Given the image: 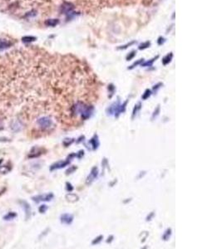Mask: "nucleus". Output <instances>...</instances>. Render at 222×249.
<instances>
[{"label":"nucleus","instance_id":"f257e3e1","mask_svg":"<svg viewBox=\"0 0 222 249\" xmlns=\"http://www.w3.org/2000/svg\"><path fill=\"white\" fill-rule=\"evenodd\" d=\"M37 124L41 130L47 131L53 126V121L48 115H44V116H42L38 120H37Z\"/></svg>","mask_w":222,"mask_h":249},{"label":"nucleus","instance_id":"f03ea898","mask_svg":"<svg viewBox=\"0 0 222 249\" xmlns=\"http://www.w3.org/2000/svg\"><path fill=\"white\" fill-rule=\"evenodd\" d=\"M73 5L70 3H65L62 6V12L67 17V19H71L75 14H73Z\"/></svg>","mask_w":222,"mask_h":249},{"label":"nucleus","instance_id":"7ed1b4c3","mask_svg":"<svg viewBox=\"0 0 222 249\" xmlns=\"http://www.w3.org/2000/svg\"><path fill=\"white\" fill-rule=\"evenodd\" d=\"M53 198V194H46L33 197V201H35L36 203H39L42 202V201H50Z\"/></svg>","mask_w":222,"mask_h":249},{"label":"nucleus","instance_id":"20e7f679","mask_svg":"<svg viewBox=\"0 0 222 249\" xmlns=\"http://www.w3.org/2000/svg\"><path fill=\"white\" fill-rule=\"evenodd\" d=\"M68 164H69L68 160H67V161H60V162L55 163L54 165H53L51 166L50 170H58V169H62L63 168V167H65V166L68 165Z\"/></svg>","mask_w":222,"mask_h":249},{"label":"nucleus","instance_id":"39448f33","mask_svg":"<svg viewBox=\"0 0 222 249\" xmlns=\"http://www.w3.org/2000/svg\"><path fill=\"white\" fill-rule=\"evenodd\" d=\"M72 219H73L72 215L68 214V213L62 215L61 217V222L63 223H65V224H70L72 222Z\"/></svg>","mask_w":222,"mask_h":249},{"label":"nucleus","instance_id":"423d86ee","mask_svg":"<svg viewBox=\"0 0 222 249\" xmlns=\"http://www.w3.org/2000/svg\"><path fill=\"white\" fill-rule=\"evenodd\" d=\"M20 204H22V207L24 208L25 213H26V218H28L31 213V208L29 206V204L25 201H20Z\"/></svg>","mask_w":222,"mask_h":249},{"label":"nucleus","instance_id":"0eeeda50","mask_svg":"<svg viewBox=\"0 0 222 249\" xmlns=\"http://www.w3.org/2000/svg\"><path fill=\"white\" fill-rule=\"evenodd\" d=\"M12 46V42L7 40L1 39L0 40V51H3L4 49H7L8 47H10Z\"/></svg>","mask_w":222,"mask_h":249},{"label":"nucleus","instance_id":"6e6552de","mask_svg":"<svg viewBox=\"0 0 222 249\" xmlns=\"http://www.w3.org/2000/svg\"><path fill=\"white\" fill-rule=\"evenodd\" d=\"M59 24V20L58 19H48L45 22V24L48 27H55Z\"/></svg>","mask_w":222,"mask_h":249},{"label":"nucleus","instance_id":"1a4fd4ad","mask_svg":"<svg viewBox=\"0 0 222 249\" xmlns=\"http://www.w3.org/2000/svg\"><path fill=\"white\" fill-rule=\"evenodd\" d=\"M16 217H17L16 213L9 212L8 213H7L4 217H3V219H4V220H7V221L13 220V218H15Z\"/></svg>","mask_w":222,"mask_h":249},{"label":"nucleus","instance_id":"9d476101","mask_svg":"<svg viewBox=\"0 0 222 249\" xmlns=\"http://www.w3.org/2000/svg\"><path fill=\"white\" fill-rule=\"evenodd\" d=\"M172 57H173L172 53H170L169 54H167V55L162 59V63H163V65H167V64H169V63L171 62V61H172Z\"/></svg>","mask_w":222,"mask_h":249},{"label":"nucleus","instance_id":"9b49d317","mask_svg":"<svg viewBox=\"0 0 222 249\" xmlns=\"http://www.w3.org/2000/svg\"><path fill=\"white\" fill-rule=\"evenodd\" d=\"M97 175H98V169L94 167V168L93 169L92 172H91L90 176H88L87 180H89V179H90V181H93V179H95V178L97 177Z\"/></svg>","mask_w":222,"mask_h":249},{"label":"nucleus","instance_id":"f8f14e48","mask_svg":"<svg viewBox=\"0 0 222 249\" xmlns=\"http://www.w3.org/2000/svg\"><path fill=\"white\" fill-rule=\"evenodd\" d=\"M159 58V56H156V57H155L154 58H152L151 61H147V62H146L145 63H141V67H151L152 66V64H153V62H155V61L157 59V58Z\"/></svg>","mask_w":222,"mask_h":249},{"label":"nucleus","instance_id":"ddd939ff","mask_svg":"<svg viewBox=\"0 0 222 249\" xmlns=\"http://www.w3.org/2000/svg\"><path fill=\"white\" fill-rule=\"evenodd\" d=\"M36 39L37 38L35 37H33V36H26V37H24L22 38V41L24 42H34Z\"/></svg>","mask_w":222,"mask_h":249},{"label":"nucleus","instance_id":"4468645a","mask_svg":"<svg viewBox=\"0 0 222 249\" xmlns=\"http://www.w3.org/2000/svg\"><path fill=\"white\" fill-rule=\"evenodd\" d=\"M150 45H151V42H143V43L140 44V46H139V49H140V50L146 49V48H147V47H150Z\"/></svg>","mask_w":222,"mask_h":249},{"label":"nucleus","instance_id":"2eb2a0df","mask_svg":"<svg viewBox=\"0 0 222 249\" xmlns=\"http://www.w3.org/2000/svg\"><path fill=\"white\" fill-rule=\"evenodd\" d=\"M151 90L147 89V90H146V92H145V93H144V95H143V96H142V99H143V100L147 99L148 97H150V96H151Z\"/></svg>","mask_w":222,"mask_h":249},{"label":"nucleus","instance_id":"dca6fc26","mask_svg":"<svg viewBox=\"0 0 222 249\" xmlns=\"http://www.w3.org/2000/svg\"><path fill=\"white\" fill-rule=\"evenodd\" d=\"M135 41H132V42H129V43H127V44L124 45V46H121V47H118V49L121 50V49H126V48H127L128 47H130V46H132V45H133L134 43H135Z\"/></svg>","mask_w":222,"mask_h":249},{"label":"nucleus","instance_id":"f3484780","mask_svg":"<svg viewBox=\"0 0 222 249\" xmlns=\"http://www.w3.org/2000/svg\"><path fill=\"white\" fill-rule=\"evenodd\" d=\"M142 62H143V59H140V60H138L137 62H136L133 63V64H132V65L128 69H133L134 67H137V66L139 65V64H141Z\"/></svg>","mask_w":222,"mask_h":249},{"label":"nucleus","instance_id":"a211bd4d","mask_svg":"<svg viewBox=\"0 0 222 249\" xmlns=\"http://www.w3.org/2000/svg\"><path fill=\"white\" fill-rule=\"evenodd\" d=\"M135 56H136V51H132V53H129V55H127V61L132 60V58H134V57H135Z\"/></svg>","mask_w":222,"mask_h":249},{"label":"nucleus","instance_id":"6ab92c4d","mask_svg":"<svg viewBox=\"0 0 222 249\" xmlns=\"http://www.w3.org/2000/svg\"><path fill=\"white\" fill-rule=\"evenodd\" d=\"M47 209H48V207H47L46 205H41L39 207V208H38L39 212L42 213H44L47 211Z\"/></svg>","mask_w":222,"mask_h":249},{"label":"nucleus","instance_id":"aec40b11","mask_svg":"<svg viewBox=\"0 0 222 249\" xmlns=\"http://www.w3.org/2000/svg\"><path fill=\"white\" fill-rule=\"evenodd\" d=\"M165 42V38L164 37H159V39H158V44L159 45H162L163 44V43H164Z\"/></svg>","mask_w":222,"mask_h":249},{"label":"nucleus","instance_id":"412c9836","mask_svg":"<svg viewBox=\"0 0 222 249\" xmlns=\"http://www.w3.org/2000/svg\"><path fill=\"white\" fill-rule=\"evenodd\" d=\"M101 238H102V236H100L99 237V238H97V240H95V241H93V244H95V243H98V242H100V240H101Z\"/></svg>","mask_w":222,"mask_h":249},{"label":"nucleus","instance_id":"4be33fe9","mask_svg":"<svg viewBox=\"0 0 222 249\" xmlns=\"http://www.w3.org/2000/svg\"><path fill=\"white\" fill-rule=\"evenodd\" d=\"M2 163H3V159H1V160H0V165H1Z\"/></svg>","mask_w":222,"mask_h":249}]
</instances>
